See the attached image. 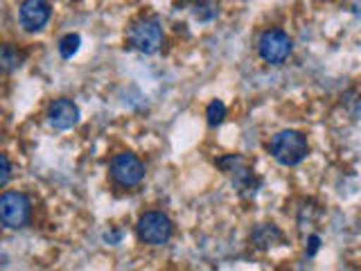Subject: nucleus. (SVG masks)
I'll use <instances>...</instances> for the list:
<instances>
[{
  "label": "nucleus",
  "instance_id": "1",
  "mask_svg": "<svg viewBox=\"0 0 361 271\" xmlns=\"http://www.w3.org/2000/svg\"><path fill=\"white\" fill-rule=\"evenodd\" d=\"M269 150L280 165L291 167V165H298L300 161H305V156L310 154V145H307V138H305L300 131L285 129V131L274 136Z\"/></svg>",
  "mask_w": 361,
  "mask_h": 271
},
{
  "label": "nucleus",
  "instance_id": "7",
  "mask_svg": "<svg viewBox=\"0 0 361 271\" xmlns=\"http://www.w3.org/2000/svg\"><path fill=\"white\" fill-rule=\"evenodd\" d=\"M48 122L50 127L66 131V129H73L75 124L79 122V109L73 100H56L50 104L48 109Z\"/></svg>",
  "mask_w": 361,
  "mask_h": 271
},
{
  "label": "nucleus",
  "instance_id": "3",
  "mask_svg": "<svg viewBox=\"0 0 361 271\" xmlns=\"http://www.w3.org/2000/svg\"><path fill=\"white\" fill-rule=\"evenodd\" d=\"M32 217V203L23 192L0 195V224L7 229H23Z\"/></svg>",
  "mask_w": 361,
  "mask_h": 271
},
{
  "label": "nucleus",
  "instance_id": "8",
  "mask_svg": "<svg viewBox=\"0 0 361 271\" xmlns=\"http://www.w3.org/2000/svg\"><path fill=\"white\" fill-rule=\"evenodd\" d=\"M50 20V5L45 0H25L20 5V25L27 32H39Z\"/></svg>",
  "mask_w": 361,
  "mask_h": 271
},
{
  "label": "nucleus",
  "instance_id": "5",
  "mask_svg": "<svg viewBox=\"0 0 361 271\" xmlns=\"http://www.w3.org/2000/svg\"><path fill=\"white\" fill-rule=\"evenodd\" d=\"M257 50L267 64L280 66L291 54V39L282 30H267L262 37H259Z\"/></svg>",
  "mask_w": 361,
  "mask_h": 271
},
{
  "label": "nucleus",
  "instance_id": "10",
  "mask_svg": "<svg viewBox=\"0 0 361 271\" xmlns=\"http://www.w3.org/2000/svg\"><path fill=\"white\" fill-rule=\"evenodd\" d=\"M280 231H278V226L274 224H259L257 229L253 231V244L257 248H269L271 244H276L280 240Z\"/></svg>",
  "mask_w": 361,
  "mask_h": 271
},
{
  "label": "nucleus",
  "instance_id": "11",
  "mask_svg": "<svg viewBox=\"0 0 361 271\" xmlns=\"http://www.w3.org/2000/svg\"><path fill=\"white\" fill-rule=\"evenodd\" d=\"M79 45H82V37H79V34H66V37L59 41V52L63 59H71V56L79 50Z\"/></svg>",
  "mask_w": 361,
  "mask_h": 271
},
{
  "label": "nucleus",
  "instance_id": "2",
  "mask_svg": "<svg viewBox=\"0 0 361 271\" xmlns=\"http://www.w3.org/2000/svg\"><path fill=\"white\" fill-rule=\"evenodd\" d=\"M129 45L133 50H138L142 54H154L163 48V41H165V34L161 23L154 20V18H140L135 20L133 25L129 28Z\"/></svg>",
  "mask_w": 361,
  "mask_h": 271
},
{
  "label": "nucleus",
  "instance_id": "12",
  "mask_svg": "<svg viewBox=\"0 0 361 271\" xmlns=\"http://www.w3.org/2000/svg\"><path fill=\"white\" fill-rule=\"evenodd\" d=\"M206 118H208V124H212V127H217V124L224 122L226 118V104L221 100H212L208 104V111H206Z\"/></svg>",
  "mask_w": 361,
  "mask_h": 271
},
{
  "label": "nucleus",
  "instance_id": "4",
  "mask_svg": "<svg viewBox=\"0 0 361 271\" xmlns=\"http://www.w3.org/2000/svg\"><path fill=\"white\" fill-rule=\"evenodd\" d=\"M172 233H174L172 219H169L165 212H158V210L145 212L138 222V237L145 244H152V246L167 244Z\"/></svg>",
  "mask_w": 361,
  "mask_h": 271
},
{
  "label": "nucleus",
  "instance_id": "6",
  "mask_svg": "<svg viewBox=\"0 0 361 271\" xmlns=\"http://www.w3.org/2000/svg\"><path fill=\"white\" fill-rule=\"evenodd\" d=\"M111 179L124 188H133L145 179V165L133 154L122 152L111 161Z\"/></svg>",
  "mask_w": 361,
  "mask_h": 271
},
{
  "label": "nucleus",
  "instance_id": "13",
  "mask_svg": "<svg viewBox=\"0 0 361 271\" xmlns=\"http://www.w3.org/2000/svg\"><path fill=\"white\" fill-rule=\"evenodd\" d=\"M11 179V163L7 161V156L0 154V188Z\"/></svg>",
  "mask_w": 361,
  "mask_h": 271
},
{
  "label": "nucleus",
  "instance_id": "9",
  "mask_svg": "<svg viewBox=\"0 0 361 271\" xmlns=\"http://www.w3.org/2000/svg\"><path fill=\"white\" fill-rule=\"evenodd\" d=\"M23 61H25V52H20L11 43H0V73H14Z\"/></svg>",
  "mask_w": 361,
  "mask_h": 271
},
{
  "label": "nucleus",
  "instance_id": "14",
  "mask_svg": "<svg viewBox=\"0 0 361 271\" xmlns=\"http://www.w3.org/2000/svg\"><path fill=\"white\" fill-rule=\"evenodd\" d=\"M319 244H321V237L319 235H312L310 237V251H307V255H314L316 248H319Z\"/></svg>",
  "mask_w": 361,
  "mask_h": 271
}]
</instances>
